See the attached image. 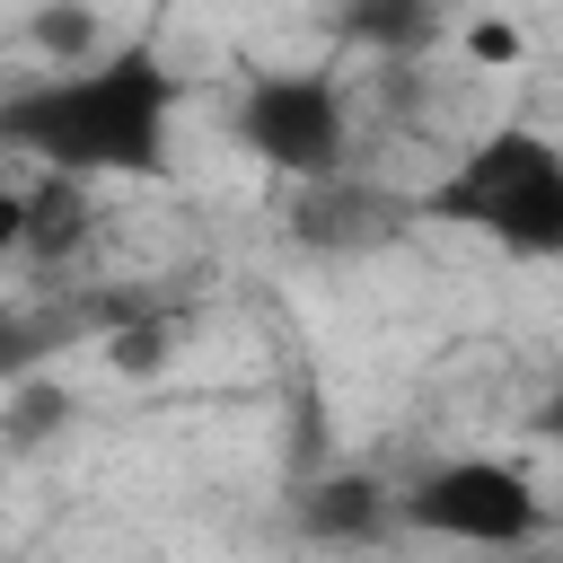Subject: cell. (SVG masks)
<instances>
[{
  "label": "cell",
  "instance_id": "cell-12",
  "mask_svg": "<svg viewBox=\"0 0 563 563\" xmlns=\"http://www.w3.org/2000/svg\"><path fill=\"white\" fill-rule=\"evenodd\" d=\"M44 352H53V325H44V317H26V308H0V387L35 378V369H44Z\"/></svg>",
  "mask_w": 563,
  "mask_h": 563
},
{
  "label": "cell",
  "instance_id": "cell-15",
  "mask_svg": "<svg viewBox=\"0 0 563 563\" xmlns=\"http://www.w3.org/2000/svg\"><path fill=\"white\" fill-rule=\"evenodd\" d=\"M537 431H545V440H563V378L537 396Z\"/></svg>",
  "mask_w": 563,
  "mask_h": 563
},
{
  "label": "cell",
  "instance_id": "cell-6",
  "mask_svg": "<svg viewBox=\"0 0 563 563\" xmlns=\"http://www.w3.org/2000/svg\"><path fill=\"white\" fill-rule=\"evenodd\" d=\"M290 519H299L308 545H378V537H396V484L343 466V475L299 484L290 493Z\"/></svg>",
  "mask_w": 563,
  "mask_h": 563
},
{
  "label": "cell",
  "instance_id": "cell-11",
  "mask_svg": "<svg viewBox=\"0 0 563 563\" xmlns=\"http://www.w3.org/2000/svg\"><path fill=\"white\" fill-rule=\"evenodd\" d=\"M106 361H114L123 378H158V369L176 361V325H167V317H123V325L106 334Z\"/></svg>",
  "mask_w": 563,
  "mask_h": 563
},
{
  "label": "cell",
  "instance_id": "cell-9",
  "mask_svg": "<svg viewBox=\"0 0 563 563\" xmlns=\"http://www.w3.org/2000/svg\"><path fill=\"white\" fill-rule=\"evenodd\" d=\"M70 413H79V396H70L53 369H35V378L0 387V440H9V449H44V440H62V431H70Z\"/></svg>",
  "mask_w": 563,
  "mask_h": 563
},
{
  "label": "cell",
  "instance_id": "cell-5",
  "mask_svg": "<svg viewBox=\"0 0 563 563\" xmlns=\"http://www.w3.org/2000/svg\"><path fill=\"white\" fill-rule=\"evenodd\" d=\"M413 220V202L378 194V185H308L299 211H290V238L299 246H325V255H361V246H387L396 229Z\"/></svg>",
  "mask_w": 563,
  "mask_h": 563
},
{
  "label": "cell",
  "instance_id": "cell-3",
  "mask_svg": "<svg viewBox=\"0 0 563 563\" xmlns=\"http://www.w3.org/2000/svg\"><path fill=\"white\" fill-rule=\"evenodd\" d=\"M396 528L413 537H440V545H484V554H510V545H537L554 528L545 493L528 466L510 457H440L431 475H413L396 493Z\"/></svg>",
  "mask_w": 563,
  "mask_h": 563
},
{
  "label": "cell",
  "instance_id": "cell-14",
  "mask_svg": "<svg viewBox=\"0 0 563 563\" xmlns=\"http://www.w3.org/2000/svg\"><path fill=\"white\" fill-rule=\"evenodd\" d=\"M18 246H26V194L0 185V255H18Z\"/></svg>",
  "mask_w": 563,
  "mask_h": 563
},
{
  "label": "cell",
  "instance_id": "cell-1",
  "mask_svg": "<svg viewBox=\"0 0 563 563\" xmlns=\"http://www.w3.org/2000/svg\"><path fill=\"white\" fill-rule=\"evenodd\" d=\"M0 150H26L70 185H158L176 167V70L150 44H114L88 70H44L0 97Z\"/></svg>",
  "mask_w": 563,
  "mask_h": 563
},
{
  "label": "cell",
  "instance_id": "cell-13",
  "mask_svg": "<svg viewBox=\"0 0 563 563\" xmlns=\"http://www.w3.org/2000/svg\"><path fill=\"white\" fill-rule=\"evenodd\" d=\"M457 44H466V62H484V70H510V62L528 53L510 18H466V26H457Z\"/></svg>",
  "mask_w": 563,
  "mask_h": 563
},
{
  "label": "cell",
  "instance_id": "cell-8",
  "mask_svg": "<svg viewBox=\"0 0 563 563\" xmlns=\"http://www.w3.org/2000/svg\"><path fill=\"white\" fill-rule=\"evenodd\" d=\"M97 229V211H88V185H70V176H35L26 185V246L18 255H35V264H62L79 238Z\"/></svg>",
  "mask_w": 563,
  "mask_h": 563
},
{
  "label": "cell",
  "instance_id": "cell-10",
  "mask_svg": "<svg viewBox=\"0 0 563 563\" xmlns=\"http://www.w3.org/2000/svg\"><path fill=\"white\" fill-rule=\"evenodd\" d=\"M26 44H35L53 70H88V62L106 53V26H97L88 9H35V18H26Z\"/></svg>",
  "mask_w": 563,
  "mask_h": 563
},
{
  "label": "cell",
  "instance_id": "cell-16",
  "mask_svg": "<svg viewBox=\"0 0 563 563\" xmlns=\"http://www.w3.org/2000/svg\"><path fill=\"white\" fill-rule=\"evenodd\" d=\"M554 537H563V510H554Z\"/></svg>",
  "mask_w": 563,
  "mask_h": 563
},
{
  "label": "cell",
  "instance_id": "cell-7",
  "mask_svg": "<svg viewBox=\"0 0 563 563\" xmlns=\"http://www.w3.org/2000/svg\"><path fill=\"white\" fill-rule=\"evenodd\" d=\"M343 35H352L361 53L413 62V53H431L449 26H440V9H431V0H361V9H343Z\"/></svg>",
  "mask_w": 563,
  "mask_h": 563
},
{
  "label": "cell",
  "instance_id": "cell-4",
  "mask_svg": "<svg viewBox=\"0 0 563 563\" xmlns=\"http://www.w3.org/2000/svg\"><path fill=\"white\" fill-rule=\"evenodd\" d=\"M229 132L246 141V158H264L308 194V185H334L352 158V97L334 70H255L238 88Z\"/></svg>",
  "mask_w": 563,
  "mask_h": 563
},
{
  "label": "cell",
  "instance_id": "cell-2",
  "mask_svg": "<svg viewBox=\"0 0 563 563\" xmlns=\"http://www.w3.org/2000/svg\"><path fill=\"white\" fill-rule=\"evenodd\" d=\"M413 220L493 238L519 264H563V141L537 123H493L413 194Z\"/></svg>",
  "mask_w": 563,
  "mask_h": 563
}]
</instances>
